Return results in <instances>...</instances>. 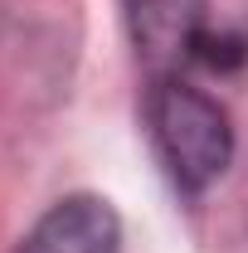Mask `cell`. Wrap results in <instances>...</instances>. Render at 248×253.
Returning <instances> with one entry per match:
<instances>
[{"label":"cell","mask_w":248,"mask_h":253,"mask_svg":"<svg viewBox=\"0 0 248 253\" xmlns=\"http://www.w3.org/2000/svg\"><path fill=\"white\" fill-rule=\"evenodd\" d=\"M122 224L102 195H68L49 205L39 224L10 253H117Z\"/></svg>","instance_id":"3"},{"label":"cell","mask_w":248,"mask_h":253,"mask_svg":"<svg viewBox=\"0 0 248 253\" xmlns=\"http://www.w3.org/2000/svg\"><path fill=\"white\" fill-rule=\"evenodd\" d=\"M146 131L165 175L175 190L200 195L229 170L234 156V126L205 88H195L185 73H161L146 88Z\"/></svg>","instance_id":"1"},{"label":"cell","mask_w":248,"mask_h":253,"mask_svg":"<svg viewBox=\"0 0 248 253\" xmlns=\"http://www.w3.org/2000/svg\"><path fill=\"white\" fill-rule=\"evenodd\" d=\"M244 59H248V44H244V39L205 30L200 39H195V59H190V63H205V68H219V73H224V68H239Z\"/></svg>","instance_id":"4"},{"label":"cell","mask_w":248,"mask_h":253,"mask_svg":"<svg viewBox=\"0 0 248 253\" xmlns=\"http://www.w3.org/2000/svg\"><path fill=\"white\" fill-rule=\"evenodd\" d=\"M117 5H122L131 54L151 78L180 73L195 59V39L205 34L209 0H117Z\"/></svg>","instance_id":"2"}]
</instances>
